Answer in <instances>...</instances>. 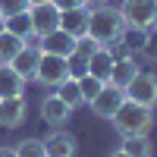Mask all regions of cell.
I'll return each mask as SVG.
<instances>
[{
    "mask_svg": "<svg viewBox=\"0 0 157 157\" xmlns=\"http://www.w3.org/2000/svg\"><path fill=\"white\" fill-rule=\"evenodd\" d=\"M126 29V22L120 16V6H107V3H98L94 10H88V38L101 47H116L120 35Z\"/></svg>",
    "mask_w": 157,
    "mask_h": 157,
    "instance_id": "cell-1",
    "label": "cell"
},
{
    "mask_svg": "<svg viewBox=\"0 0 157 157\" xmlns=\"http://www.w3.org/2000/svg\"><path fill=\"white\" fill-rule=\"evenodd\" d=\"M110 123H113V129L123 138L126 135H148L151 126H154V110L151 107H141V104H135V101L126 98L120 107H116V113L110 116Z\"/></svg>",
    "mask_w": 157,
    "mask_h": 157,
    "instance_id": "cell-2",
    "label": "cell"
},
{
    "mask_svg": "<svg viewBox=\"0 0 157 157\" xmlns=\"http://www.w3.org/2000/svg\"><path fill=\"white\" fill-rule=\"evenodd\" d=\"M69 75H72V60H66V57H54V54H41L38 69H35V82H38V85L57 88V85L66 82Z\"/></svg>",
    "mask_w": 157,
    "mask_h": 157,
    "instance_id": "cell-3",
    "label": "cell"
},
{
    "mask_svg": "<svg viewBox=\"0 0 157 157\" xmlns=\"http://www.w3.org/2000/svg\"><path fill=\"white\" fill-rule=\"evenodd\" d=\"M120 16L126 22V29L151 32L154 29V0H123Z\"/></svg>",
    "mask_w": 157,
    "mask_h": 157,
    "instance_id": "cell-4",
    "label": "cell"
},
{
    "mask_svg": "<svg viewBox=\"0 0 157 157\" xmlns=\"http://www.w3.org/2000/svg\"><path fill=\"white\" fill-rule=\"evenodd\" d=\"M123 91H126L129 101L141 104V107H151V110L157 107V75L154 72H138Z\"/></svg>",
    "mask_w": 157,
    "mask_h": 157,
    "instance_id": "cell-5",
    "label": "cell"
},
{
    "mask_svg": "<svg viewBox=\"0 0 157 157\" xmlns=\"http://www.w3.org/2000/svg\"><path fill=\"white\" fill-rule=\"evenodd\" d=\"M123 101H126V91H123V88H116V85H110V82H104L101 91H98V94L91 98L88 104H91V110H94V116H101V120H110Z\"/></svg>",
    "mask_w": 157,
    "mask_h": 157,
    "instance_id": "cell-6",
    "label": "cell"
},
{
    "mask_svg": "<svg viewBox=\"0 0 157 157\" xmlns=\"http://www.w3.org/2000/svg\"><path fill=\"white\" fill-rule=\"evenodd\" d=\"M29 16H32V29H35V38H41L47 32L60 29V10L50 3V0H41V3H32L29 6Z\"/></svg>",
    "mask_w": 157,
    "mask_h": 157,
    "instance_id": "cell-7",
    "label": "cell"
},
{
    "mask_svg": "<svg viewBox=\"0 0 157 157\" xmlns=\"http://www.w3.org/2000/svg\"><path fill=\"white\" fill-rule=\"evenodd\" d=\"M44 141V157H75L78 151V141L72 132H66V129H54Z\"/></svg>",
    "mask_w": 157,
    "mask_h": 157,
    "instance_id": "cell-8",
    "label": "cell"
},
{
    "mask_svg": "<svg viewBox=\"0 0 157 157\" xmlns=\"http://www.w3.org/2000/svg\"><path fill=\"white\" fill-rule=\"evenodd\" d=\"M69 116H72V107L69 104H63L60 94H47L41 101V120L50 126V129H63L69 123Z\"/></svg>",
    "mask_w": 157,
    "mask_h": 157,
    "instance_id": "cell-9",
    "label": "cell"
},
{
    "mask_svg": "<svg viewBox=\"0 0 157 157\" xmlns=\"http://www.w3.org/2000/svg\"><path fill=\"white\" fill-rule=\"evenodd\" d=\"M41 54H54V57H72V50H75V38L69 32H63V29H54V32H47L41 35Z\"/></svg>",
    "mask_w": 157,
    "mask_h": 157,
    "instance_id": "cell-10",
    "label": "cell"
},
{
    "mask_svg": "<svg viewBox=\"0 0 157 157\" xmlns=\"http://www.w3.org/2000/svg\"><path fill=\"white\" fill-rule=\"evenodd\" d=\"M29 104L25 98H0V126L3 129H19L25 123Z\"/></svg>",
    "mask_w": 157,
    "mask_h": 157,
    "instance_id": "cell-11",
    "label": "cell"
},
{
    "mask_svg": "<svg viewBox=\"0 0 157 157\" xmlns=\"http://www.w3.org/2000/svg\"><path fill=\"white\" fill-rule=\"evenodd\" d=\"M113 63H116L113 50L98 44L94 50H91V57L85 60V72H88V75H94V78H101V82H107V78H110V69H113Z\"/></svg>",
    "mask_w": 157,
    "mask_h": 157,
    "instance_id": "cell-12",
    "label": "cell"
},
{
    "mask_svg": "<svg viewBox=\"0 0 157 157\" xmlns=\"http://www.w3.org/2000/svg\"><path fill=\"white\" fill-rule=\"evenodd\" d=\"M38 60H41V47H38V44H29V41H25V44H22V50H19V54H16V57L10 60V66L16 69V72H19V75L25 78V82H29V78H35Z\"/></svg>",
    "mask_w": 157,
    "mask_h": 157,
    "instance_id": "cell-13",
    "label": "cell"
},
{
    "mask_svg": "<svg viewBox=\"0 0 157 157\" xmlns=\"http://www.w3.org/2000/svg\"><path fill=\"white\" fill-rule=\"evenodd\" d=\"M60 29H63V32H69L72 38L88 35V6L63 10V13H60Z\"/></svg>",
    "mask_w": 157,
    "mask_h": 157,
    "instance_id": "cell-14",
    "label": "cell"
},
{
    "mask_svg": "<svg viewBox=\"0 0 157 157\" xmlns=\"http://www.w3.org/2000/svg\"><path fill=\"white\" fill-rule=\"evenodd\" d=\"M22 94H25V78L10 63H3L0 66V98H22Z\"/></svg>",
    "mask_w": 157,
    "mask_h": 157,
    "instance_id": "cell-15",
    "label": "cell"
},
{
    "mask_svg": "<svg viewBox=\"0 0 157 157\" xmlns=\"http://www.w3.org/2000/svg\"><path fill=\"white\" fill-rule=\"evenodd\" d=\"M135 75H138L135 60H132V57H120V60L113 63V69H110V78H107V82H110V85H116V88H126Z\"/></svg>",
    "mask_w": 157,
    "mask_h": 157,
    "instance_id": "cell-16",
    "label": "cell"
},
{
    "mask_svg": "<svg viewBox=\"0 0 157 157\" xmlns=\"http://www.w3.org/2000/svg\"><path fill=\"white\" fill-rule=\"evenodd\" d=\"M3 29L13 32V35H19V38H35V29H32V16H29V10L25 13H16V16H6L3 19Z\"/></svg>",
    "mask_w": 157,
    "mask_h": 157,
    "instance_id": "cell-17",
    "label": "cell"
},
{
    "mask_svg": "<svg viewBox=\"0 0 157 157\" xmlns=\"http://www.w3.org/2000/svg\"><path fill=\"white\" fill-rule=\"evenodd\" d=\"M57 94L63 98V104H69L72 110H78L85 104V98H82V88H78V75H69L63 85H57Z\"/></svg>",
    "mask_w": 157,
    "mask_h": 157,
    "instance_id": "cell-18",
    "label": "cell"
},
{
    "mask_svg": "<svg viewBox=\"0 0 157 157\" xmlns=\"http://www.w3.org/2000/svg\"><path fill=\"white\" fill-rule=\"evenodd\" d=\"M22 44H25V38L13 35V32H6V29H0V66L16 57L19 50H22Z\"/></svg>",
    "mask_w": 157,
    "mask_h": 157,
    "instance_id": "cell-19",
    "label": "cell"
},
{
    "mask_svg": "<svg viewBox=\"0 0 157 157\" xmlns=\"http://www.w3.org/2000/svg\"><path fill=\"white\" fill-rule=\"evenodd\" d=\"M123 151L129 157H154V145L148 135H126L123 138Z\"/></svg>",
    "mask_w": 157,
    "mask_h": 157,
    "instance_id": "cell-20",
    "label": "cell"
},
{
    "mask_svg": "<svg viewBox=\"0 0 157 157\" xmlns=\"http://www.w3.org/2000/svg\"><path fill=\"white\" fill-rule=\"evenodd\" d=\"M145 38H148V32H141V29H123V35H120V41H116V44H123L129 54H135V50H141Z\"/></svg>",
    "mask_w": 157,
    "mask_h": 157,
    "instance_id": "cell-21",
    "label": "cell"
},
{
    "mask_svg": "<svg viewBox=\"0 0 157 157\" xmlns=\"http://www.w3.org/2000/svg\"><path fill=\"white\" fill-rule=\"evenodd\" d=\"M13 151H16V157H44V141L41 138H25Z\"/></svg>",
    "mask_w": 157,
    "mask_h": 157,
    "instance_id": "cell-22",
    "label": "cell"
},
{
    "mask_svg": "<svg viewBox=\"0 0 157 157\" xmlns=\"http://www.w3.org/2000/svg\"><path fill=\"white\" fill-rule=\"evenodd\" d=\"M101 78H94V75H88V72H82V75H78V88H82V98H85V104L91 101V98H94L98 94V91H101Z\"/></svg>",
    "mask_w": 157,
    "mask_h": 157,
    "instance_id": "cell-23",
    "label": "cell"
},
{
    "mask_svg": "<svg viewBox=\"0 0 157 157\" xmlns=\"http://www.w3.org/2000/svg\"><path fill=\"white\" fill-rule=\"evenodd\" d=\"M32 6V0H0V13H3V19L6 16H16V13H25Z\"/></svg>",
    "mask_w": 157,
    "mask_h": 157,
    "instance_id": "cell-24",
    "label": "cell"
},
{
    "mask_svg": "<svg viewBox=\"0 0 157 157\" xmlns=\"http://www.w3.org/2000/svg\"><path fill=\"white\" fill-rule=\"evenodd\" d=\"M138 54L145 60H151V63H157V32H148V38H145V44H141Z\"/></svg>",
    "mask_w": 157,
    "mask_h": 157,
    "instance_id": "cell-25",
    "label": "cell"
},
{
    "mask_svg": "<svg viewBox=\"0 0 157 157\" xmlns=\"http://www.w3.org/2000/svg\"><path fill=\"white\" fill-rule=\"evenodd\" d=\"M50 3H54L60 13H63V10H75V6H88L85 0H50Z\"/></svg>",
    "mask_w": 157,
    "mask_h": 157,
    "instance_id": "cell-26",
    "label": "cell"
},
{
    "mask_svg": "<svg viewBox=\"0 0 157 157\" xmlns=\"http://www.w3.org/2000/svg\"><path fill=\"white\" fill-rule=\"evenodd\" d=\"M0 157H16V151L13 148H0Z\"/></svg>",
    "mask_w": 157,
    "mask_h": 157,
    "instance_id": "cell-27",
    "label": "cell"
},
{
    "mask_svg": "<svg viewBox=\"0 0 157 157\" xmlns=\"http://www.w3.org/2000/svg\"><path fill=\"white\" fill-rule=\"evenodd\" d=\"M110 157H129V154H126V151L120 148V151H110Z\"/></svg>",
    "mask_w": 157,
    "mask_h": 157,
    "instance_id": "cell-28",
    "label": "cell"
},
{
    "mask_svg": "<svg viewBox=\"0 0 157 157\" xmlns=\"http://www.w3.org/2000/svg\"><path fill=\"white\" fill-rule=\"evenodd\" d=\"M88 6H98V3H107V0H85Z\"/></svg>",
    "mask_w": 157,
    "mask_h": 157,
    "instance_id": "cell-29",
    "label": "cell"
},
{
    "mask_svg": "<svg viewBox=\"0 0 157 157\" xmlns=\"http://www.w3.org/2000/svg\"><path fill=\"white\" fill-rule=\"evenodd\" d=\"M154 25H157V0H154Z\"/></svg>",
    "mask_w": 157,
    "mask_h": 157,
    "instance_id": "cell-30",
    "label": "cell"
},
{
    "mask_svg": "<svg viewBox=\"0 0 157 157\" xmlns=\"http://www.w3.org/2000/svg\"><path fill=\"white\" fill-rule=\"evenodd\" d=\"M0 29H3V13H0Z\"/></svg>",
    "mask_w": 157,
    "mask_h": 157,
    "instance_id": "cell-31",
    "label": "cell"
},
{
    "mask_svg": "<svg viewBox=\"0 0 157 157\" xmlns=\"http://www.w3.org/2000/svg\"><path fill=\"white\" fill-rule=\"evenodd\" d=\"M32 3H41V0H32Z\"/></svg>",
    "mask_w": 157,
    "mask_h": 157,
    "instance_id": "cell-32",
    "label": "cell"
}]
</instances>
